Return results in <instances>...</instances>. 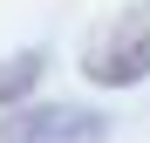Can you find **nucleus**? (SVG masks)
Wrapping results in <instances>:
<instances>
[{"label": "nucleus", "mask_w": 150, "mask_h": 143, "mask_svg": "<svg viewBox=\"0 0 150 143\" xmlns=\"http://www.w3.org/2000/svg\"><path fill=\"white\" fill-rule=\"evenodd\" d=\"M109 116L89 102H21L0 109V143H109Z\"/></svg>", "instance_id": "obj_2"}, {"label": "nucleus", "mask_w": 150, "mask_h": 143, "mask_svg": "<svg viewBox=\"0 0 150 143\" xmlns=\"http://www.w3.org/2000/svg\"><path fill=\"white\" fill-rule=\"evenodd\" d=\"M143 75H150V0L103 20L96 41L82 48V82L89 89H137Z\"/></svg>", "instance_id": "obj_1"}, {"label": "nucleus", "mask_w": 150, "mask_h": 143, "mask_svg": "<svg viewBox=\"0 0 150 143\" xmlns=\"http://www.w3.org/2000/svg\"><path fill=\"white\" fill-rule=\"evenodd\" d=\"M41 68H48V55L41 48H21V55H7L0 61V109H21L34 95V82H41Z\"/></svg>", "instance_id": "obj_3"}]
</instances>
